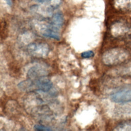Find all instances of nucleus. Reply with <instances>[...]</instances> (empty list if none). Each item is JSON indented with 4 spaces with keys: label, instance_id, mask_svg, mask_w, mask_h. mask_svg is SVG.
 I'll list each match as a JSON object with an SVG mask.
<instances>
[{
    "label": "nucleus",
    "instance_id": "nucleus-12",
    "mask_svg": "<svg viewBox=\"0 0 131 131\" xmlns=\"http://www.w3.org/2000/svg\"><path fill=\"white\" fill-rule=\"evenodd\" d=\"M34 128L36 130H52V129L49 127L43 125L42 124H36L34 125Z\"/></svg>",
    "mask_w": 131,
    "mask_h": 131
},
{
    "label": "nucleus",
    "instance_id": "nucleus-11",
    "mask_svg": "<svg viewBox=\"0 0 131 131\" xmlns=\"http://www.w3.org/2000/svg\"><path fill=\"white\" fill-rule=\"evenodd\" d=\"M114 130L131 131V120H126L118 124L115 127Z\"/></svg>",
    "mask_w": 131,
    "mask_h": 131
},
{
    "label": "nucleus",
    "instance_id": "nucleus-8",
    "mask_svg": "<svg viewBox=\"0 0 131 131\" xmlns=\"http://www.w3.org/2000/svg\"><path fill=\"white\" fill-rule=\"evenodd\" d=\"M112 5L118 11L131 12V0H113Z\"/></svg>",
    "mask_w": 131,
    "mask_h": 131
},
{
    "label": "nucleus",
    "instance_id": "nucleus-7",
    "mask_svg": "<svg viewBox=\"0 0 131 131\" xmlns=\"http://www.w3.org/2000/svg\"><path fill=\"white\" fill-rule=\"evenodd\" d=\"M48 74V70L45 66L41 64H36L31 67L27 72L28 78L31 79L47 76Z\"/></svg>",
    "mask_w": 131,
    "mask_h": 131
},
{
    "label": "nucleus",
    "instance_id": "nucleus-15",
    "mask_svg": "<svg viewBox=\"0 0 131 131\" xmlns=\"http://www.w3.org/2000/svg\"><path fill=\"white\" fill-rule=\"evenodd\" d=\"M49 0H35V1H36V2L39 3V4H44L47 3Z\"/></svg>",
    "mask_w": 131,
    "mask_h": 131
},
{
    "label": "nucleus",
    "instance_id": "nucleus-4",
    "mask_svg": "<svg viewBox=\"0 0 131 131\" xmlns=\"http://www.w3.org/2000/svg\"><path fill=\"white\" fill-rule=\"evenodd\" d=\"M26 49L30 55L36 58L46 57L50 51L49 45L43 42H32L27 46Z\"/></svg>",
    "mask_w": 131,
    "mask_h": 131
},
{
    "label": "nucleus",
    "instance_id": "nucleus-1",
    "mask_svg": "<svg viewBox=\"0 0 131 131\" xmlns=\"http://www.w3.org/2000/svg\"><path fill=\"white\" fill-rule=\"evenodd\" d=\"M17 86L20 90L29 93L34 91L49 92L53 84L47 76H45L35 79L28 78L19 82Z\"/></svg>",
    "mask_w": 131,
    "mask_h": 131
},
{
    "label": "nucleus",
    "instance_id": "nucleus-6",
    "mask_svg": "<svg viewBox=\"0 0 131 131\" xmlns=\"http://www.w3.org/2000/svg\"><path fill=\"white\" fill-rule=\"evenodd\" d=\"M111 100L115 103L124 104L131 102V90L122 89L118 91L111 95Z\"/></svg>",
    "mask_w": 131,
    "mask_h": 131
},
{
    "label": "nucleus",
    "instance_id": "nucleus-10",
    "mask_svg": "<svg viewBox=\"0 0 131 131\" xmlns=\"http://www.w3.org/2000/svg\"><path fill=\"white\" fill-rule=\"evenodd\" d=\"M116 74L121 77L131 76V61L121 64L116 69Z\"/></svg>",
    "mask_w": 131,
    "mask_h": 131
},
{
    "label": "nucleus",
    "instance_id": "nucleus-5",
    "mask_svg": "<svg viewBox=\"0 0 131 131\" xmlns=\"http://www.w3.org/2000/svg\"><path fill=\"white\" fill-rule=\"evenodd\" d=\"M41 22L38 20L37 23L38 25V29L37 30L42 36L56 40L60 39L59 29L53 26L49 21L46 24L41 23Z\"/></svg>",
    "mask_w": 131,
    "mask_h": 131
},
{
    "label": "nucleus",
    "instance_id": "nucleus-14",
    "mask_svg": "<svg viewBox=\"0 0 131 131\" xmlns=\"http://www.w3.org/2000/svg\"><path fill=\"white\" fill-rule=\"evenodd\" d=\"M7 4L10 6V7H11L12 6V4H13V2H12V0H5Z\"/></svg>",
    "mask_w": 131,
    "mask_h": 131
},
{
    "label": "nucleus",
    "instance_id": "nucleus-13",
    "mask_svg": "<svg viewBox=\"0 0 131 131\" xmlns=\"http://www.w3.org/2000/svg\"><path fill=\"white\" fill-rule=\"evenodd\" d=\"M94 56V53L92 51H87L82 52L81 54V56L83 58H90Z\"/></svg>",
    "mask_w": 131,
    "mask_h": 131
},
{
    "label": "nucleus",
    "instance_id": "nucleus-3",
    "mask_svg": "<svg viewBox=\"0 0 131 131\" xmlns=\"http://www.w3.org/2000/svg\"><path fill=\"white\" fill-rule=\"evenodd\" d=\"M110 32L117 39L131 38V22L123 19L117 20L111 25Z\"/></svg>",
    "mask_w": 131,
    "mask_h": 131
},
{
    "label": "nucleus",
    "instance_id": "nucleus-9",
    "mask_svg": "<svg viewBox=\"0 0 131 131\" xmlns=\"http://www.w3.org/2000/svg\"><path fill=\"white\" fill-rule=\"evenodd\" d=\"M49 19V22L54 27L60 30L64 23V17L60 12H57L53 14Z\"/></svg>",
    "mask_w": 131,
    "mask_h": 131
},
{
    "label": "nucleus",
    "instance_id": "nucleus-2",
    "mask_svg": "<svg viewBox=\"0 0 131 131\" xmlns=\"http://www.w3.org/2000/svg\"><path fill=\"white\" fill-rule=\"evenodd\" d=\"M129 53L124 49L115 48L106 51L102 55V60L107 66H117L128 60Z\"/></svg>",
    "mask_w": 131,
    "mask_h": 131
}]
</instances>
